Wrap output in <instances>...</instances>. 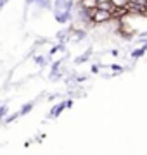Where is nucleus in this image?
Returning <instances> with one entry per match:
<instances>
[{
	"label": "nucleus",
	"instance_id": "f257e3e1",
	"mask_svg": "<svg viewBox=\"0 0 147 155\" xmlns=\"http://www.w3.org/2000/svg\"><path fill=\"white\" fill-rule=\"evenodd\" d=\"M111 19H113V12L102 11V9H94L92 11V22L94 24H104V22H109Z\"/></svg>",
	"mask_w": 147,
	"mask_h": 155
},
{
	"label": "nucleus",
	"instance_id": "f03ea898",
	"mask_svg": "<svg viewBox=\"0 0 147 155\" xmlns=\"http://www.w3.org/2000/svg\"><path fill=\"white\" fill-rule=\"evenodd\" d=\"M73 4L71 0H54L52 11L54 12H73Z\"/></svg>",
	"mask_w": 147,
	"mask_h": 155
},
{
	"label": "nucleus",
	"instance_id": "7ed1b4c3",
	"mask_svg": "<svg viewBox=\"0 0 147 155\" xmlns=\"http://www.w3.org/2000/svg\"><path fill=\"white\" fill-rule=\"evenodd\" d=\"M73 17V12H54V19L59 24H68Z\"/></svg>",
	"mask_w": 147,
	"mask_h": 155
},
{
	"label": "nucleus",
	"instance_id": "20e7f679",
	"mask_svg": "<svg viewBox=\"0 0 147 155\" xmlns=\"http://www.w3.org/2000/svg\"><path fill=\"white\" fill-rule=\"evenodd\" d=\"M66 109V102L62 100V102H59V104H56V105H52L50 112H49V117H54V119H57V117L62 114V110Z\"/></svg>",
	"mask_w": 147,
	"mask_h": 155
},
{
	"label": "nucleus",
	"instance_id": "39448f33",
	"mask_svg": "<svg viewBox=\"0 0 147 155\" xmlns=\"http://www.w3.org/2000/svg\"><path fill=\"white\" fill-rule=\"evenodd\" d=\"M95 9H102V11H109V12H113V11H114V4L111 2V0L97 2V4H95Z\"/></svg>",
	"mask_w": 147,
	"mask_h": 155
},
{
	"label": "nucleus",
	"instance_id": "423d86ee",
	"mask_svg": "<svg viewBox=\"0 0 147 155\" xmlns=\"http://www.w3.org/2000/svg\"><path fill=\"white\" fill-rule=\"evenodd\" d=\"M145 52H147V47H145V43L144 45H140L138 48H135V50H132V59H140V57H144L145 55Z\"/></svg>",
	"mask_w": 147,
	"mask_h": 155
},
{
	"label": "nucleus",
	"instance_id": "0eeeda50",
	"mask_svg": "<svg viewBox=\"0 0 147 155\" xmlns=\"http://www.w3.org/2000/svg\"><path fill=\"white\" fill-rule=\"evenodd\" d=\"M71 33H73V40H76V41H81V40H85L87 36V31L85 29H76V28H71Z\"/></svg>",
	"mask_w": 147,
	"mask_h": 155
},
{
	"label": "nucleus",
	"instance_id": "6e6552de",
	"mask_svg": "<svg viewBox=\"0 0 147 155\" xmlns=\"http://www.w3.org/2000/svg\"><path fill=\"white\" fill-rule=\"evenodd\" d=\"M33 107H35V102H26L17 112H19V116H26V114H29V112L33 110Z\"/></svg>",
	"mask_w": 147,
	"mask_h": 155
},
{
	"label": "nucleus",
	"instance_id": "1a4fd4ad",
	"mask_svg": "<svg viewBox=\"0 0 147 155\" xmlns=\"http://www.w3.org/2000/svg\"><path fill=\"white\" fill-rule=\"evenodd\" d=\"M90 55H92V50H87L83 55H80V57L74 59V64H83V62H87L88 59H90Z\"/></svg>",
	"mask_w": 147,
	"mask_h": 155
},
{
	"label": "nucleus",
	"instance_id": "9d476101",
	"mask_svg": "<svg viewBox=\"0 0 147 155\" xmlns=\"http://www.w3.org/2000/svg\"><path fill=\"white\" fill-rule=\"evenodd\" d=\"M35 5L40 7V9H52V2L50 0H36Z\"/></svg>",
	"mask_w": 147,
	"mask_h": 155
},
{
	"label": "nucleus",
	"instance_id": "9b49d317",
	"mask_svg": "<svg viewBox=\"0 0 147 155\" xmlns=\"http://www.w3.org/2000/svg\"><path fill=\"white\" fill-rule=\"evenodd\" d=\"M17 117H21V116H19V112H14V114H5V116H4V122H5V124H11V122L16 121Z\"/></svg>",
	"mask_w": 147,
	"mask_h": 155
},
{
	"label": "nucleus",
	"instance_id": "f8f14e48",
	"mask_svg": "<svg viewBox=\"0 0 147 155\" xmlns=\"http://www.w3.org/2000/svg\"><path fill=\"white\" fill-rule=\"evenodd\" d=\"M81 7H87V9H95V0H80L78 2Z\"/></svg>",
	"mask_w": 147,
	"mask_h": 155
},
{
	"label": "nucleus",
	"instance_id": "ddd939ff",
	"mask_svg": "<svg viewBox=\"0 0 147 155\" xmlns=\"http://www.w3.org/2000/svg\"><path fill=\"white\" fill-rule=\"evenodd\" d=\"M33 62L36 64V66L43 67V66L47 64V57H43V55H35V57H33Z\"/></svg>",
	"mask_w": 147,
	"mask_h": 155
},
{
	"label": "nucleus",
	"instance_id": "4468645a",
	"mask_svg": "<svg viewBox=\"0 0 147 155\" xmlns=\"http://www.w3.org/2000/svg\"><path fill=\"white\" fill-rule=\"evenodd\" d=\"M69 31H71V28H69V29H64V31H59V33L56 35L57 40H59V41H66V40H68V33H69Z\"/></svg>",
	"mask_w": 147,
	"mask_h": 155
},
{
	"label": "nucleus",
	"instance_id": "2eb2a0df",
	"mask_svg": "<svg viewBox=\"0 0 147 155\" xmlns=\"http://www.w3.org/2000/svg\"><path fill=\"white\" fill-rule=\"evenodd\" d=\"M61 50H64V43H62V41H61L59 45H56V47H52V48L49 50V55L52 57L54 54H57V52H61Z\"/></svg>",
	"mask_w": 147,
	"mask_h": 155
},
{
	"label": "nucleus",
	"instance_id": "dca6fc26",
	"mask_svg": "<svg viewBox=\"0 0 147 155\" xmlns=\"http://www.w3.org/2000/svg\"><path fill=\"white\" fill-rule=\"evenodd\" d=\"M111 69H113V76H116V74H121L123 72V67L119 66V64H111Z\"/></svg>",
	"mask_w": 147,
	"mask_h": 155
},
{
	"label": "nucleus",
	"instance_id": "f3484780",
	"mask_svg": "<svg viewBox=\"0 0 147 155\" xmlns=\"http://www.w3.org/2000/svg\"><path fill=\"white\" fill-rule=\"evenodd\" d=\"M7 112H9V107L7 105H0V119H4V116H5Z\"/></svg>",
	"mask_w": 147,
	"mask_h": 155
},
{
	"label": "nucleus",
	"instance_id": "a211bd4d",
	"mask_svg": "<svg viewBox=\"0 0 147 155\" xmlns=\"http://www.w3.org/2000/svg\"><path fill=\"white\" fill-rule=\"evenodd\" d=\"M111 2L114 4V7H123L125 4L128 2V0H111Z\"/></svg>",
	"mask_w": 147,
	"mask_h": 155
},
{
	"label": "nucleus",
	"instance_id": "6ab92c4d",
	"mask_svg": "<svg viewBox=\"0 0 147 155\" xmlns=\"http://www.w3.org/2000/svg\"><path fill=\"white\" fill-rule=\"evenodd\" d=\"M99 71H101V66H97V64H92V66H90V72H92V74H99Z\"/></svg>",
	"mask_w": 147,
	"mask_h": 155
},
{
	"label": "nucleus",
	"instance_id": "aec40b11",
	"mask_svg": "<svg viewBox=\"0 0 147 155\" xmlns=\"http://www.w3.org/2000/svg\"><path fill=\"white\" fill-rule=\"evenodd\" d=\"M74 81H76V83H83V81H87V74H80V76H74Z\"/></svg>",
	"mask_w": 147,
	"mask_h": 155
},
{
	"label": "nucleus",
	"instance_id": "412c9836",
	"mask_svg": "<svg viewBox=\"0 0 147 155\" xmlns=\"http://www.w3.org/2000/svg\"><path fill=\"white\" fill-rule=\"evenodd\" d=\"M64 102H66V109H71V107H73V98H68V100H64Z\"/></svg>",
	"mask_w": 147,
	"mask_h": 155
},
{
	"label": "nucleus",
	"instance_id": "4be33fe9",
	"mask_svg": "<svg viewBox=\"0 0 147 155\" xmlns=\"http://www.w3.org/2000/svg\"><path fill=\"white\" fill-rule=\"evenodd\" d=\"M7 4H9V0H0V11H2V9H4Z\"/></svg>",
	"mask_w": 147,
	"mask_h": 155
},
{
	"label": "nucleus",
	"instance_id": "5701e85b",
	"mask_svg": "<svg viewBox=\"0 0 147 155\" xmlns=\"http://www.w3.org/2000/svg\"><path fill=\"white\" fill-rule=\"evenodd\" d=\"M111 55H114V57H118V55H119V52H118V50H111Z\"/></svg>",
	"mask_w": 147,
	"mask_h": 155
},
{
	"label": "nucleus",
	"instance_id": "b1692460",
	"mask_svg": "<svg viewBox=\"0 0 147 155\" xmlns=\"http://www.w3.org/2000/svg\"><path fill=\"white\" fill-rule=\"evenodd\" d=\"M128 2H135V0H128Z\"/></svg>",
	"mask_w": 147,
	"mask_h": 155
},
{
	"label": "nucleus",
	"instance_id": "393cba45",
	"mask_svg": "<svg viewBox=\"0 0 147 155\" xmlns=\"http://www.w3.org/2000/svg\"><path fill=\"white\" fill-rule=\"evenodd\" d=\"M71 2H76V0H71Z\"/></svg>",
	"mask_w": 147,
	"mask_h": 155
}]
</instances>
